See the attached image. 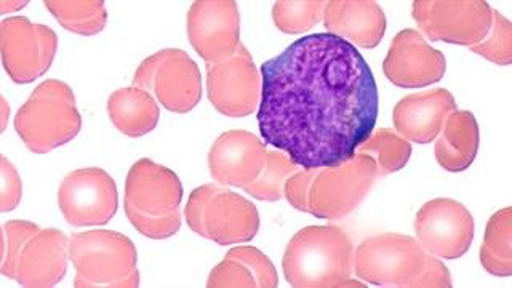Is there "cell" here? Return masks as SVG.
<instances>
[{"instance_id":"1","label":"cell","mask_w":512,"mask_h":288,"mask_svg":"<svg viewBox=\"0 0 512 288\" xmlns=\"http://www.w3.org/2000/svg\"><path fill=\"white\" fill-rule=\"evenodd\" d=\"M376 119L375 76L348 40L309 34L261 64V136L304 170L352 159Z\"/></svg>"},{"instance_id":"2","label":"cell","mask_w":512,"mask_h":288,"mask_svg":"<svg viewBox=\"0 0 512 288\" xmlns=\"http://www.w3.org/2000/svg\"><path fill=\"white\" fill-rule=\"evenodd\" d=\"M376 178L373 157L356 152L343 164L296 172L285 183L284 197L300 212L322 220H340L359 207Z\"/></svg>"},{"instance_id":"3","label":"cell","mask_w":512,"mask_h":288,"mask_svg":"<svg viewBox=\"0 0 512 288\" xmlns=\"http://www.w3.org/2000/svg\"><path fill=\"white\" fill-rule=\"evenodd\" d=\"M285 280L296 288L367 287L352 280L354 245L332 224L296 232L282 258Z\"/></svg>"},{"instance_id":"4","label":"cell","mask_w":512,"mask_h":288,"mask_svg":"<svg viewBox=\"0 0 512 288\" xmlns=\"http://www.w3.org/2000/svg\"><path fill=\"white\" fill-rule=\"evenodd\" d=\"M183 184L180 176L151 159H141L125 180V215L149 239H168L181 228Z\"/></svg>"},{"instance_id":"5","label":"cell","mask_w":512,"mask_h":288,"mask_svg":"<svg viewBox=\"0 0 512 288\" xmlns=\"http://www.w3.org/2000/svg\"><path fill=\"white\" fill-rule=\"evenodd\" d=\"M69 240L60 229H42L31 221L4 224L0 271L21 287H55L68 272Z\"/></svg>"},{"instance_id":"6","label":"cell","mask_w":512,"mask_h":288,"mask_svg":"<svg viewBox=\"0 0 512 288\" xmlns=\"http://www.w3.org/2000/svg\"><path fill=\"white\" fill-rule=\"evenodd\" d=\"M82 117L76 96L61 80H45L18 109L15 130L29 151L47 154L79 135Z\"/></svg>"},{"instance_id":"7","label":"cell","mask_w":512,"mask_h":288,"mask_svg":"<svg viewBox=\"0 0 512 288\" xmlns=\"http://www.w3.org/2000/svg\"><path fill=\"white\" fill-rule=\"evenodd\" d=\"M69 260L76 268V288L140 285L135 244L120 232L98 229L72 234Z\"/></svg>"},{"instance_id":"8","label":"cell","mask_w":512,"mask_h":288,"mask_svg":"<svg viewBox=\"0 0 512 288\" xmlns=\"http://www.w3.org/2000/svg\"><path fill=\"white\" fill-rule=\"evenodd\" d=\"M184 216L192 231L220 245L245 244L260 231V213L255 204L218 184L194 189Z\"/></svg>"},{"instance_id":"9","label":"cell","mask_w":512,"mask_h":288,"mask_svg":"<svg viewBox=\"0 0 512 288\" xmlns=\"http://www.w3.org/2000/svg\"><path fill=\"white\" fill-rule=\"evenodd\" d=\"M431 253L404 234H376L354 250V272L376 287H413L423 284Z\"/></svg>"},{"instance_id":"10","label":"cell","mask_w":512,"mask_h":288,"mask_svg":"<svg viewBox=\"0 0 512 288\" xmlns=\"http://www.w3.org/2000/svg\"><path fill=\"white\" fill-rule=\"evenodd\" d=\"M133 87L151 93L167 111L186 114L202 100L199 66L180 48H165L136 69Z\"/></svg>"},{"instance_id":"11","label":"cell","mask_w":512,"mask_h":288,"mask_svg":"<svg viewBox=\"0 0 512 288\" xmlns=\"http://www.w3.org/2000/svg\"><path fill=\"white\" fill-rule=\"evenodd\" d=\"M413 20L432 42L471 48L492 29L493 8L485 0H415Z\"/></svg>"},{"instance_id":"12","label":"cell","mask_w":512,"mask_h":288,"mask_svg":"<svg viewBox=\"0 0 512 288\" xmlns=\"http://www.w3.org/2000/svg\"><path fill=\"white\" fill-rule=\"evenodd\" d=\"M56 48L58 36L45 24H32L26 16L5 18L0 24L2 61L16 84L44 76L55 60Z\"/></svg>"},{"instance_id":"13","label":"cell","mask_w":512,"mask_h":288,"mask_svg":"<svg viewBox=\"0 0 512 288\" xmlns=\"http://www.w3.org/2000/svg\"><path fill=\"white\" fill-rule=\"evenodd\" d=\"M58 205L71 226H103L119 208L117 186L103 168H80L61 181Z\"/></svg>"},{"instance_id":"14","label":"cell","mask_w":512,"mask_h":288,"mask_svg":"<svg viewBox=\"0 0 512 288\" xmlns=\"http://www.w3.org/2000/svg\"><path fill=\"white\" fill-rule=\"evenodd\" d=\"M415 232L416 240L426 252L444 260H456L471 248L476 224L461 202L439 197L418 210Z\"/></svg>"},{"instance_id":"15","label":"cell","mask_w":512,"mask_h":288,"mask_svg":"<svg viewBox=\"0 0 512 288\" xmlns=\"http://www.w3.org/2000/svg\"><path fill=\"white\" fill-rule=\"evenodd\" d=\"M207 92L213 108L223 116H250L260 106V72L244 45L226 60L207 64Z\"/></svg>"},{"instance_id":"16","label":"cell","mask_w":512,"mask_h":288,"mask_svg":"<svg viewBox=\"0 0 512 288\" xmlns=\"http://www.w3.org/2000/svg\"><path fill=\"white\" fill-rule=\"evenodd\" d=\"M192 48L212 64L226 60L240 45L239 7L234 0H199L188 13Z\"/></svg>"},{"instance_id":"17","label":"cell","mask_w":512,"mask_h":288,"mask_svg":"<svg viewBox=\"0 0 512 288\" xmlns=\"http://www.w3.org/2000/svg\"><path fill=\"white\" fill-rule=\"evenodd\" d=\"M384 76L400 88H424L436 84L447 71L444 53L426 42L421 32L404 29L392 39L383 61Z\"/></svg>"},{"instance_id":"18","label":"cell","mask_w":512,"mask_h":288,"mask_svg":"<svg viewBox=\"0 0 512 288\" xmlns=\"http://www.w3.org/2000/svg\"><path fill=\"white\" fill-rule=\"evenodd\" d=\"M268 164V149L260 138L244 130L223 133L208 152L213 180L226 186L252 188Z\"/></svg>"},{"instance_id":"19","label":"cell","mask_w":512,"mask_h":288,"mask_svg":"<svg viewBox=\"0 0 512 288\" xmlns=\"http://www.w3.org/2000/svg\"><path fill=\"white\" fill-rule=\"evenodd\" d=\"M453 111H456V103L452 93L436 88L402 98L392 111V122L405 140L429 144L436 141Z\"/></svg>"},{"instance_id":"20","label":"cell","mask_w":512,"mask_h":288,"mask_svg":"<svg viewBox=\"0 0 512 288\" xmlns=\"http://www.w3.org/2000/svg\"><path fill=\"white\" fill-rule=\"evenodd\" d=\"M328 34L348 40L360 48L378 47L386 34V15L378 2L333 0L324 10Z\"/></svg>"},{"instance_id":"21","label":"cell","mask_w":512,"mask_h":288,"mask_svg":"<svg viewBox=\"0 0 512 288\" xmlns=\"http://www.w3.org/2000/svg\"><path fill=\"white\" fill-rule=\"evenodd\" d=\"M279 285L276 268L261 250L255 247H236L229 250L220 264L208 276V288L263 287Z\"/></svg>"},{"instance_id":"22","label":"cell","mask_w":512,"mask_h":288,"mask_svg":"<svg viewBox=\"0 0 512 288\" xmlns=\"http://www.w3.org/2000/svg\"><path fill=\"white\" fill-rule=\"evenodd\" d=\"M479 124L469 111H453L434 144L437 164L450 173L468 170L479 151Z\"/></svg>"},{"instance_id":"23","label":"cell","mask_w":512,"mask_h":288,"mask_svg":"<svg viewBox=\"0 0 512 288\" xmlns=\"http://www.w3.org/2000/svg\"><path fill=\"white\" fill-rule=\"evenodd\" d=\"M108 114L112 125L130 138L148 135L159 122V104L143 88H120L109 96Z\"/></svg>"},{"instance_id":"24","label":"cell","mask_w":512,"mask_h":288,"mask_svg":"<svg viewBox=\"0 0 512 288\" xmlns=\"http://www.w3.org/2000/svg\"><path fill=\"white\" fill-rule=\"evenodd\" d=\"M480 263L492 276L512 274V208L506 207L488 221L484 244L480 248Z\"/></svg>"},{"instance_id":"25","label":"cell","mask_w":512,"mask_h":288,"mask_svg":"<svg viewBox=\"0 0 512 288\" xmlns=\"http://www.w3.org/2000/svg\"><path fill=\"white\" fill-rule=\"evenodd\" d=\"M48 12L68 31L80 36H95L103 31L108 21V12L103 0L96 2H68V0H47Z\"/></svg>"},{"instance_id":"26","label":"cell","mask_w":512,"mask_h":288,"mask_svg":"<svg viewBox=\"0 0 512 288\" xmlns=\"http://www.w3.org/2000/svg\"><path fill=\"white\" fill-rule=\"evenodd\" d=\"M357 151L373 157L378 168V176H386L399 172L408 164L412 157V144L389 128H381L364 144H360Z\"/></svg>"},{"instance_id":"27","label":"cell","mask_w":512,"mask_h":288,"mask_svg":"<svg viewBox=\"0 0 512 288\" xmlns=\"http://www.w3.org/2000/svg\"><path fill=\"white\" fill-rule=\"evenodd\" d=\"M327 2H276L272 8V20L279 31L285 34H301L314 28L320 20H324Z\"/></svg>"},{"instance_id":"28","label":"cell","mask_w":512,"mask_h":288,"mask_svg":"<svg viewBox=\"0 0 512 288\" xmlns=\"http://www.w3.org/2000/svg\"><path fill=\"white\" fill-rule=\"evenodd\" d=\"M298 165L293 164L284 152L268 151V164L260 180L248 188L247 194L264 202H276L284 197L285 183L295 175Z\"/></svg>"},{"instance_id":"29","label":"cell","mask_w":512,"mask_h":288,"mask_svg":"<svg viewBox=\"0 0 512 288\" xmlns=\"http://www.w3.org/2000/svg\"><path fill=\"white\" fill-rule=\"evenodd\" d=\"M472 52L500 66L512 63V24L500 12L493 10L492 29L480 44L471 47Z\"/></svg>"},{"instance_id":"30","label":"cell","mask_w":512,"mask_h":288,"mask_svg":"<svg viewBox=\"0 0 512 288\" xmlns=\"http://www.w3.org/2000/svg\"><path fill=\"white\" fill-rule=\"evenodd\" d=\"M23 184L15 165L2 156V183H0V212H12L20 204Z\"/></svg>"}]
</instances>
